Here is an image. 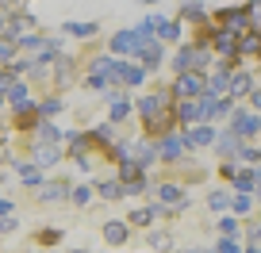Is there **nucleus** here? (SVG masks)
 Instances as JSON below:
<instances>
[{"instance_id":"f257e3e1","label":"nucleus","mask_w":261,"mask_h":253,"mask_svg":"<svg viewBox=\"0 0 261 253\" xmlns=\"http://www.w3.org/2000/svg\"><path fill=\"white\" fill-rule=\"evenodd\" d=\"M207 92V81L200 73H192V69H188V73H180L177 77V85H173V96H180V100H200Z\"/></svg>"},{"instance_id":"f03ea898","label":"nucleus","mask_w":261,"mask_h":253,"mask_svg":"<svg viewBox=\"0 0 261 253\" xmlns=\"http://www.w3.org/2000/svg\"><path fill=\"white\" fill-rule=\"evenodd\" d=\"M230 131H234L238 138H250V134L261 131V119L253 111H234V115H230Z\"/></svg>"},{"instance_id":"7ed1b4c3","label":"nucleus","mask_w":261,"mask_h":253,"mask_svg":"<svg viewBox=\"0 0 261 253\" xmlns=\"http://www.w3.org/2000/svg\"><path fill=\"white\" fill-rule=\"evenodd\" d=\"M180 154H185V138H169V134H165V138L158 142V157H165V161H177Z\"/></svg>"},{"instance_id":"20e7f679","label":"nucleus","mask_w":261,"mask_h":253,"mask_svg":"<svg viewBox=\"0 0 261 253\" xmlns=\"http://www.w3.org/2000/svg\"><path fill=\"white\" fill-rule=\"evenodd\" d=\"M142 77H146V69L130 66V62H119V69H115V81H123V85H142Z\"/></svg>"},{"instance_id":"39448f33","label":"nucleus","mask_w":261,"mask_h":253,"mask_svg":"<svg viewBox=\"0 0 261 253\" xmlns=\"http://www.w3.org/2000/svg\"><path fill=\"white\" fill-rule=\"evenodd\" d=\"M215 150H219L223 157H238L242 142H238V134H234V131H227V134H215Z\"/></svg>"},{"instance_id":"423d86ee","label":"nucleus","mask_w":261,"mask_h":253,"mask_svg":"<svg viewBox=\"0 0 261 253\" xmlns=\"http://www.w3.org/2000/svg\"><path fill=\"white\" fill-rule=\"evenodd\" d=\"M207 142H215L212 127H188L185 131V146H207Z\"/></svg>"},{"instance_id":"0eeeda50","label":"nucleus","mask_w":261,"mask_h":253,"mask_svg":"<svg viewBox=\"0 0 261 253\" xmlns=\"http://www.w3.org/2000/svg\"><path fill=\"white\" fill-rule=\"evenodd\" d=\"M177 119H180V123H200V119H204L200 100H180V104H177Z\"/></svg>"},{"instance_id":"6e6552de","label":"nucleus","mask_w":261,"mask_h":253,"mask_svg":"<svg viewBox=\"0 0 261 253\" xmlns=\"http://www.w3.org/2000/svg\"><path fill=\"white\" fill-rule=\"evenodd\" d=\"M127 234H130V227H127V222H119V219H112V222L104 227V238H108L112 245H123V242H127Z\"/></svg>"},{"instance_id":"1a4fd4ad","label":"nucleus","mask_w":261,"mask_h":253,"mask_svg":"<svg viewBox=\"0 0 261 253\" xmlns=\"http://www.w3.org/2000/svg\"><path fill=\"white\" fill-rule=\"evenodd\" d=\"M257 180H261V169L253 165V169H246V173H238V177H234V188H238V192H253Z\"/></svg>"},{"instance_id":"9d476101","label":"nucleus","mask_w":261,"mask_h":253,"mask_svg":"<svg viewBox=\"0 0 261 253\" xmlns=\"http://www.w3.org/2000/svg\"><path fill=\"white\" fill-rule=\"evenodd\" d=\"M130 154H135V165H139V169H146V165L158 157V146H146V142H139V146H130Z\"/></svg>"},{"instance_id":"9b49d317","label":"nucleus","mask_w":261,"mask_h":253,"mask_svg":"<svg viewBox=\"0 0 261 253\" xmlns=\"http://www.w3.org/2000/svg\"><path fill=\"white\" fill-rule=\"evenodd\" d=\"M250 89H253V81H250V77H246V73H234V77H230V96H250Z\"/></svg>"},{"instance_id":"f8f14e48","label":"nucleus","mask_w":261,"mask_h":253,"mask_svg":"<svg viewBox=\"0 0 261 253\" xmlns=\"http://www.w3.org/2000/svg\"><path fill=\"white\" fill-rule=\"evenodd\" d=\"M227 89H230V73H227V66H219V73L207 81V92H215V96H219V92H227Z\"/></svg>"},{"instance_id":"ddd939ff","label":"nucleus","mask_w":261,"mask_h":253,"mask_svg":"<svg viewBox=\"0 0 261 253\" xmlns=\"http://www.w3.org/2000/svg\"><path fill=\"white\" fill-rule=\"evenodd\" d=\"M238 50H242V54H257L261 50V31H246L242 39H238Z\"/></svg>"},{"instance_id":"4468645a","label":"nucleus","mask_w":261,"mask_h":253,"mask_svg":"<svg viewBox=\"0 0 261 253\" xmlns=\"http://www.w3.org/2000/svg\"><path fill=\"white\" fill-rule=\"evenodd\" d=\"M58 161H62L58 146H39L35 150V165H58Z\"/></svg>"},{"instance_id":"2eb2a0df","label":"nucleus","mask_w":261,"mask_h":253,"mask_svg":"<svg viewBox=\"0 0 261 253\" xmlns=\"http://www.w3.org/2000/svg\"><path fill=\"white\" fill-rule=\"evenodd\" d=\"M100 196L104 200H119V196H127V184H123V180H104V184H100Z\"/></svg>"},{"instance_id":"dca6fc26","label":"nucleus","mask_w":261,"mask_h":253,"mask_svg":"<svg viewBox=\"0 0 261 253\" xmlns=\"http://www.w3.org/2000/svg\"><path fill=\"white\" fill-rule=\"evenodd\" d=\"M65 196H69V188H65V184H46V188L39 192L42 204H54V200H65Z\"/></svg>"},{"instance_id":"f3484780","label":"nucleus","mask_w":261,"mask_h":253,"mask_svg":"<svg viewBox=\"0 0 261 253\" xmlns=\"http://www.w3.org/2000/svg\"><path fill=\"white\" fill-rule=\"evenodd\" d=\"M19 177H23V184H42L39 165H19Z\"/></svg>"},{"instance_id":"a211bd4d","label":"nucleus","mask_w":261,"mask_h":253,"mask_svg":"<svg viewBox=\"0 0 261 253\" xmlns=\"http://www.w3.org/2000/svg\"><path fill=\"white\" fill-rule=\"evenodd\" d=\"M92 31H96L92 23H65V35H77V39H89Z\"/></svg>"},{"instance_id":"6ab92c4d","label":"nucleus","mask_w":261,"mask_h":253,"mask_svg":"<svg viewBox=\"0 0 261 253\" xmlns=\"http://www.w3.org/2000/svg\"><path fill=\"white\" fill-rule=\"evenodd\" d=\"M39 142H46V146H54V142H58L54 123H39Z\"/></svg>"},{"instance_id":"aec40b11","label":"nucleus","mask_w":261,"mask_h":253,"mask_svg":"<svg viewBox=\"0 0 261 253\" xmlns=\"http://www.w3.org/2000/svg\"><path fill=\"white\" fill-rule=\"evenodd\" d=\"M207 204H212L215 211H227V207H230V196H227V192H212V196H207Z\"/></svg>"},{"instance_id":"412c9836","label":"nucleus","mask_w":261,"mask_h":253,"mask_svg":"<svg viewBox=\"0 0 261 253\" xmlns=\"http://www.w3.org/2000/svg\"><path fill=\"white\" fill-rule=\"evenodd\" d=\"M180 16H185V19H204V8H200V0L185 4V8H180Z\"/></svg>"},{"instance_id":"4be33fe9","label":"nucleus","mask_w":261,"mask_h":253,"mask_svg":"<svg viewBox=\"0 0 261 253\" xmlns=\"http://www.w3.org/2000/svg\"><path fill=\"white\" fill-rule=\"evenodd\" d=\"M238 157H242L246 165H257V161H261V154H257L253 146H242V150H238Z\"/></svg>"},{"instance_id":"5701e85b","label":"nucleus","mask_w":261,"mask_h":253,"mask_svg":"<svg viewBox=\"0 0 261 253\" xmlns=\"http://www.w3.org/2000/svg\"><path fill=\"white\" fill-rule=\"evenodd\" d=\"M215 253H246V249H238V242H234V238H223V242L215 245Z\"/></svg>"},{"instance_id":"b1692460","label":"nucleus","mask_w":261,"mask_h":253,"mask_svg":"<svg viewBox=\"0 0 261 253\" xmlns=\"http://www.w3.org/2000/svg\"><path fill=\"white\" fill-rule=\"evenodd\" d=\"M150 219H154V211H135V215H130L135 227H150Z\"/></svg>"},{"instance_id":"393cba45","label":"nucleus","mask_w":261,"mask_h":253,"mask_svg":"<svg viewBox=\"0 0 261 253\" xmlns=\"http://www.w3.org/2000/svg\"><path fill=\"white\" fill-rule=\"evenodd\" d=\"M112 123H104V127H96V131H92V138H96V142H108V138H112Z\"/></svg>"},{"instance_id":"a878e982","label":"nucleus","mask_w":261,"mask_h":253,"mask_svg":"<svg viewBox=\"0 0 261 253\" xmlns=\"http://www.w3.org/2000/svg\"><path fill=\"white\" fill-rule=\"evenodd\" d=\"M150 245H154V249H162V253H165V249H169L173 242H169V234H154V238H150Z\"/></svg>"},{"instance_id":"bb28decb","label":"nucleus","mask_w":261,"mask_h":253,"mask_svg":"<svg viewBox=\"0 0 261 253\" xmlns=\"http://www.w3.org/2000/svg\"><path fill=\"white\" fill-rule=\"evenodd\" d=\"M246 16H250V27H261V4H246Z\"/></svg>"},{"instance_id":"cd10ccee","label":"nucleus","mask_w":261,"mask_h":253,"mask_svg":"<svg viewBox=\"0 0 261 253\" xmlns=\"http://www.w3.org/2000/svg\"><path fill=\"white\" fill-rule=\"evenodd\" d=\"M127 111H130V104H127V100H115V107H112V119H123Z\"/></svg>"},{"instance_id":"c85d7f7f","label":"nucleus","mask_w":261,"mask_h":253,"mask_svg":"<svg viewBox=\"0 0 261 253\" xmlns=\"http://www.w3.org/2000/svg\"><path fill=\"white\" fill-rule=\"evenodd\" d=\"M234 230H238V227H234V219H219V234H223V238H230Z\"/></svg>"},{"instance_id":"c756f323","label":"nucleus","mask_w":261,"mask_h":253,"mask_svg":"<svg viewBox=\"0 0 261 253\" xmlns=\"http://www.w3.org/2000/svg\"><path fill=\"white\" fill-rule=\"evenodd\" d=\"M234 207H238V211H246V207H250V196H246V192H238V200H234Z\"/></svg>"},{"instance_id":"7c9ffc66","label":"nucleus","mask_w":261,"mask_h":253,"mask_svg":"<svg viewBox=\"0 0 261 253\" xmlns=\"http://www.w3.org/2000/svg\"><path fill=\"white\" fill-rule=\"evenodd\" d=\"M12 58V42H4V46H0V62H8Z\"/></svg>"},{"instance_id":"2f4dec72","label":"nucleus","mask_w":261,"mask_h":253,"mask_svg":"<svg viewBox=\"0 0 261 253\" xmlns=\"http://www.w3.org/2000/svg\"><path fill=\"white\" fill-rule=\"evenodd\" d=\"M253 107H257V111H261V92H253Z\"/></svg>"},{"instance_id":"473e14b6","label":"nucleus","mask_w":261,"mask_h":253,"mask_svg":"<svg viewBox=\"0 0 261 253\" xmlns=\"http://www.w3.org/2000/svg\"><path fill=\"white\" fill-rule=\"evenodd\" d=\"M250 234H253V242H261V227H253V230H250Z\"/></svg>"},{"instance_id":"72a5a7b5","label":"nucleus","mask_w":261,"mask_h":253,"mask_svg":"<svg viewBox=\"0 0 261 253\" xmlns=\"http://www.w3.org/2000/svg\"><path fill=\"white\" fill-rule=\"evenodd\" d=\"M246 253H261V245H253V242H250V249H246Z\"/></svg>"},{"instance_id":"f704fd0d","label":"nucleus","mask_w":261,"mask_h":253,"mask_svg":"<svg viewBox=\"0 0 261 253\" xmlns=\"http://www.w3.org/2000/svg\"><path fill=\"white\" fill-rule=\"evenodd\" d=\"M188 253H212V249H188Z\"/></svg>"},{"instance_id":"c9c22d12","label":"nucleus","mask_w":261,"mask_h":253,"mask_svg":"<svg viewBox=\"0 0 261 253\" xmlns=\"http://www.w3.org/2000/svg\"><path fill=\"white\" fill-rule=\"evenodd\" d=\"M4 27H8V23H4V19H0V35H4Z\"/></svg>"},{"instance_id":"e433bc0d","label":"nucleus","mask_w":261,"mask_h":253,"mask_svg":"<svg viewBox=\"0 0 261 253\" xmlns=\"http://www.w3.org/2000/svg\"><path fill=\"white\" fill-rule=\"evenodd\" d=\"M257 196H261V184H257Z\"/></svg>"}]
</instances>
